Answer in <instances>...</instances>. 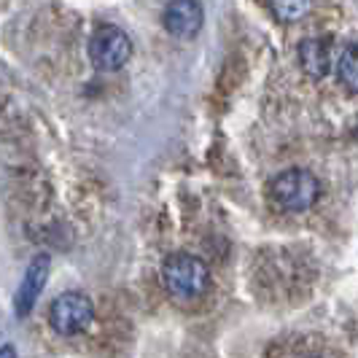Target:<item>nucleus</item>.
Instances as JSON below:
<instances>
[{
	"label": "nucleus",
	"mask_w": 358,
	"mask_h": 358,
	"mask_svg": "<svg viewBox=\"0 0 358 358\" xmlns=\"http://www.w3.org/2000/svg\"><path fill=\"white\" fill-rule=\"evenodd\" d=\"M162 283L164 291L180 302V305H194L199 302L208 288H210V267L192 253H173L162 264Z\"/></svg>",
	"instance_id": "1"
},
{
	"label": "nucleus",
	"mask_w": 358,
	"mask_h": 358,
	"mask_svg": "<svg viewBox=\"0 0 358 358\" xmlns=\"http://www.w3.org/2000/svg\"><path fill=\"white\" fill-rule=\"evenodd\" d=\"M321 197V180L305 167H291L269 180V199L283 213H305Z\"/></svg>",
	"instance_id": "2"
},
{
	"label": "nucleus",
	"mask_w": 358,
	"mask_h": 358,
	"mask_svg": "<svg viewBox=\"0 0 358 358\" xmlns=\"http://www.w3.org/2000/svg\"><path fill=\"white\" fill-rule=\"evenodd\" d=\"M132 57V38L127 36L122 27L106 24L94 30L90 38V59L97 71L113 73L122 71Z\"/></svg>",
	"instance_id": "3"
},
{
	"label": "nucleus",
	"mask_w": 358,
	"mask_h": 358,
	"mask_svg": "<svg viewBox=\"0 0 358 358\" xmlns=\"http://www.w3.org/2000/svg\"><path fill=\"white\" fill-rule=\"evenodd\" d=\"M92 318H94V305L81 291H65L49 307V323L62 337H76V334L87 331Z\"/></svg>",
	"instance_id": "4"
},
{
	"label": "nucleus",
	"mask_w": 358,
	"mask_h": 358,
	"mask_svg": "<svg viewBox=\"0 0 358 358\" xmlns=\"http://www.w3.org/2000/svg\"><path fill=\"white\" fill-rule=\"evenodd\" d=\"M49 269H52V259H49L46 253L36 256V259L27 264L24 278H22V283H19L17 302H14V310H17L19 318L30 315V310L36 307L38 296H41V291L46 288V280H49Z\"/></svg>",
	"instance_id": "5"
},
{
	"label": "nucleus",
	"mask_w": 358,
	"mask_h": 358,
	"mask_svg": "<svg viewBox=\"0 0 358 358\" xmlns=\"http://www.w3.org/2000/svg\"><path fill=\"white\" fill-rule=\"evenodd\" d=\"M164 30L173 38H194L202 30V22H205V11L197 0H173L167 8H164Z\"/></svg>",
	"instance_id": "6"
},
{
	"label": "nucleus",
	"mask_w": 358,
	"mask_h": 358,
	"mask_svg": "<svg viewBox=\"0 0 358 358\" xmlns=\"http://www.w3.org/2000/svg\"><path fill=\"white\" fill-rule=\"evenodd\" d=\"M331 59H334V38L331 36H313L299 43V65L302 71L321 81L331 71Z\"/></svg>",
	"instance_id": "7"
},
{
	"label": "nucleus",
	"mask_w": 358,
	"mask_h": 358,
	"mask_svg": "<svg viewBox=\"0 0 358 358\" xmlns=\"http://www.w3.org/2000/svg\"><path fill=\"white\" fill-rule=\"evenodd\" d=\"M337 76H340L345 90H350L353 94H358V41H353L350 46H345V52L340 54Z\"/></svg>",
	"instance_id": "8"
},
{
	"label": "nucleus",
	"mask_w": 358,
	"mask_h": 358,
	"mask_svg": "<svg viewBox=\"0 0 358 358\" xmlns=\"http://www.w3.org/2000/svg\"><path fill=\"white\" fill-rule=\"evenodd\" d=\"M313 3L315 0H269V8L280 22H299L310 14Z\"/></svg>",
	"instance_id": "9"
},
{
	"label": "nucleus",
	"mask_w": 358,
	"mask_h": 358,
	"mask_svg": "<svg viewBox=\"0 0 358 358\" xmlns=\"http://www.w3.org/2000/svg\"><path fill=\"white\" fill-rule=\"evenodd\" d=\"M0 356H17L14 348H0Z\"/></svg>",
	"instance_id": "10"
},
{
	"label": "nucleus",
	"mask_w": 358,
	"mask_h": 358,
	"mask_svg": "<svg viewBox=\"0 0 358 358\" xmlns=\"http://www.w3.org/2000/svg\"><path fill=\"white\" fill-rule=\"evenodd\" d=\"M353 138H356V141H358V129H356V132H353Z\"/></svg>",
	"instance_id": "11"
}]
</instances>
